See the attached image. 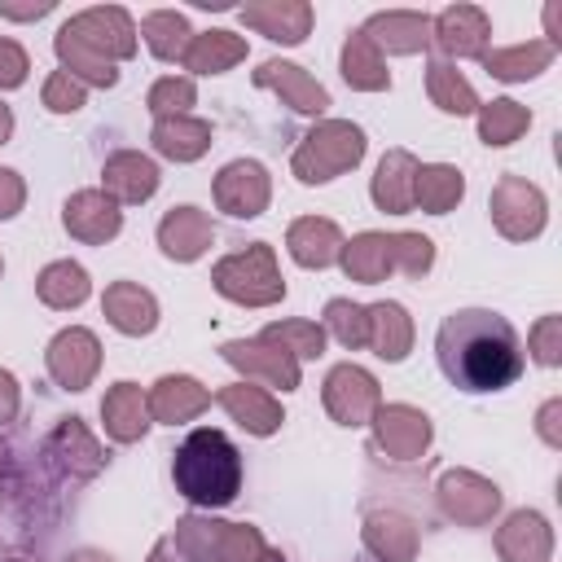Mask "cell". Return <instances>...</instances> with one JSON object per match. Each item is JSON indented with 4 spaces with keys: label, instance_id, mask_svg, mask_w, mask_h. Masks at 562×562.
<instances>
[{
    "label": "cell",
    "instance_id": "6da1fadb",
    "mask_svg": "<svg viewBox=\"0 0 562 562\" xmlns=\"http://www.w3.org/2000/svg\"><path fill=\"white\" fill-rule=\"evenodd\" d=\"M435 356L457 391H505L522 373V342L492 307H457L435 334Z\"/></svg>",
    "mask_w": 562,
    "mask_h": 562
},
{
    "label": "cell",
    "instance_id": "7a4b0ae2",
    "mask_svg": "<svg viewBox=\"0 0 562 562\" xmlns=\"http://www.w3.org/2000/svg\"><path fill=\"white\" fill-rule=\"evenodd\" d=\"M171 474H176V492L189 505L215 509L241 492V452L233 448V439L224 430L202 426L176 448Z\"/></svg>",
    "mask_w": 562,
    "mask_h": 562
}]
</instances>
